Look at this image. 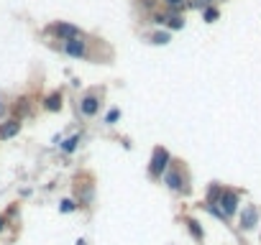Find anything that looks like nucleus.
Listing matches in <instances>:
<instances>
[{"mask_svg": "<svg viewBox=\"0 0 261 245\" xmlns=\"http://www.w3.org/2000/svg\"><path fill=\"white\" fill-rule=\"evenodd\" d=\"M202 16H205V21H207V23H213V21L218 18V11H215V8H205V13H202Z\"/></svg>", "mask_w": 261, "mask_h": 245, "instance_id": "2eb2a0df", "label": "nucleus"}, {"mask_svg": "<svg viewBox=\"0 0 261 245\" xmlns=\"http://www.w3.org/2000/svg\"><path fill=\"white\" fill-rule=\"evenodd\" d=\"M6 227V217H0V230H3Z\"/></svg>", "mask_w": 261, "mask_h": 245, "instance_id": "a211bd4d", "label": "nucleus"}, {"mask_svg": "<svg viewBox=\"0 0 261 245\" xmlns=\"http://www.w3.org/2000/svg\"><path fill=\"white\" fill-rule=\"evenodd\" d=\"M59 210H62V212H74V210H77V202H74V199H64V202L59 204Z\"/></svg>", "mask_w": 261, "mask_h": 245, "instance_id": "ddd939ff", "label": "nucleus"}, {"mask_svg": "<svg viewBox=\"0 0 261 245\" xmlns=\"http://www.w3.org/2000/svg\"><path fill=\"white\" fill-rule=\"evenodd\" d=\"M44 107H46L49 112H57V110H62V95H59V92L49 95V97H46V102H44Z\"/></svg>", "mask_w": 261, "mask_h": 245, "instance_id": "9d476101", "label": "nucleus"}, {"mask_svg": "<svg viewBox=\"0 0 261 245\" xmlns=\"http://www.w3.org/2000/svg\"><path fill=\"white\" fill-rule=\"evenodd\" d=\"M167 21H169V28H174V31H177V28H182V26H184V21H182V18H179V16H172V18H167Z\"/></svg>", "mask_w": 261, "mask_h": 245, "instance_id": "4468645a", "label": "nucleus"}, {"mask_svg": "<svg viewBox=\"0 0 261 245\" xmlns=\"http://www.w3.org/2000/svg\"><path fill=\"white\" fill-rule=\"evenodd\" d=\"M256 222H258V210L251 204V207H246L243 215H241V230H251Z\"/></svg>", "mask_w": 261, "mask_h": 245, "instance_id": "39448f33", "label": "nucleus"}, {"mask_svg": "<svg viewBox=\"0 0 261 245\" xmlns=\"http://www.w3.org/2000/svg\"><path fill=\"white\" fill-rule=\"evenodd\" d=\"M164 181H167L169 189H174V192L182 189V179H179V171H177V169H167V171H164Z\"/></svg>", "mask_w": 261, "mask_h": 245, "instance_id": "6e6552de", "label": "nucleus"}, {"mask_svg": "<svg viewBox=\"0 0 261 245\" xmlns=\"http://www.w3.org/2000/svg\"><path fill=\"white\" fill-rule=\"evenodd\" d=\"M18 131H21V122L18 120H6L3 126H0V141H8V138L18 136Z\"/></svg>", "mask_w": 261, "mask_h": 245, "instance_id": "423d86ee", "label": "nucleus"}, {"mask_svg": "<svg viewBox=\"0 0 261 245\" xmlns=\"http://www.w3.org/2000/svg\"><path fill=\"white\" fill-rule=\"evenodd\" d=\"M3 112H6V107H3V105H0V115H3Z\"/></svg>", "mask_w": 261, "mask_h": 245, "instance_id": "aec40b11", "label": "nucleus"}, {"mask_svg": "<svg viewBox=\"0 0 261 245\" xmlns=\"http://www.w3.org/2000/svg\"><path fill=\"white\" fill-rule=\"evenodd\" d=\"M187 230H190V235H192L197 242H202V240H205V232H202V227H200V222H197V220H192V217H190V220H187Z\"/></svg>", "mask_w": 261, "mask_h": 245, "instance_id": "1a4fd4ad", "label": "nucleus"}, {"mask_svg": "<svg viewBox=\"0 0 261 245\" xmlns=\"http://www.w3.org/2000/svg\"><path fill=\"white\" fill-rule=\"evenodd\" d=\"M54 31H57V36H62L64 41H69V38H82V31L74 26V23H64V21H59V23L54 26Z\"/></svg>", "mask_w": 261, "mask_h": 245, "instance_id": "7ed1b4c3", "label": "nucleus"}, {"mask_svg": "<svg viewBox=\"0 0 261 245\" xmlns=\"http://www.w3.org/2000/svg\"><path fill=\"white\" fill-rule=\"evenodd\" d=\"M169 161H172V156H169V151L167 148H154V156H151V163H148V176L151 179H162L164 176V171L169 169Z\"/></svg>", "mask_w": 261, "mask_h": 245, "instance_id": "f257e3e1", "label": "nucleus"}, {"mask_svg": "<svg viewBox=\"0 0 261 245\" xmlns=\"http://www.w3.org/2000/svg\"><path fill=\"white\" fill-rule=\"evenodd\" d=\"M154 44H159V46H164V44H169L172 41V36H169V31H159V33H154Z\"/></svg>", "mask_w": 261, "mask_h": 245, "instance_id": "f8f14e48", "label": "nucleus"}, {"mask_svg": "<svg viewBox=\"0 0 261 245\" xmlns=\"http://www.w3.org/2000/svg\"><path fill=\"white\" fill-rule=\"evenodd\" d=\"M64 51H67L69 56H74V59H82V56H85V51H87V46H85V41H82V38H69V41H67V46H64Z\"/></svg>", "mask_w": 261, "mask_h": 245, "instance_id": "20e7f679", "label": "nucleus"}, {"mask_svg": "<svg viewBox=\"0 0 261 245\" xmlns=\"http://www.w3.org/2000/svg\"><path fill=\"white\" fill-rule=\"evenodd\" d=\"M167 3H169V6H174V8H179V6H182V0H167Z\"/></svg>", "mask_w": 261, "mask_h": 245, "instance_id": "f3484780", "label": "nucleus"}, {"mask_svg": "<svg viewBox=\"0 0 261 245\" xmlns=\"http://www.w3.org/2000/svg\"><path fill=\"white\" fill-rule=\"evenodd\" d=\"M77 143H80V136H72V138H67V141L62 143V151H64V153H72L74 148H77Z\"/></svg>", "mask_w": 261, "mask_h": 245, "instance_id": "9b49d317", "label": "nucleus"}, {"mask_svg": "<svg viewBox=\"0 0 261 245\" xmlns=\"http://www.w3.org/2000/svg\"><path fill=\"white\" fill-rule=\"evenodd\" d=\"M80 110H82L85 115H90V117H92V115H97V110H100V100L90 95V97H85V100L80 102Z\"/></svg>", "mask_w": 261, "mask_h": 245, "instance_id": "0eeeda50", "label": "nucleus"}, {"mask_svg": "<svg viewBox=\"0 0 261 245\" xmlns=\"http://www.w3.org/2000/svg\"><path fill=\"white\" fill-rule=\"evenodd\" d=\"M77 245H87V242H85V240H77Z\"/></svg>", "mask_w": 261, "mask_h": 245, "instance_id": "6ab92c4d", "label": "nucleus"}, {"mask_svg": "<svg viewBox=\"0 0 261 245\" xmlns=\"http://www.w3.org/2000/svg\"><path fill=\"white\" fill-rule=\"evenodd\" d=\"M118 115H121L118 110H110V112H108V117H105V122H108V126H113V122L118 120Z\"/></svg>", "mask_w": 261, "mask_h": 245, "instance_id": "dca6fc26", "label": "nucleus"}, {"mask_svg": "<svg viewBox=\"0 0 261 245\" xmlns=\"http://www.w3.org/2000/svg\"><path fill=\"white\" fill-rule=\"evenodd\" d=\"M218 210L223 212V217H233L238 212V194L236 192H223L220 199H218Z\"/></svg>", "mask_w": 261, "mask_h": 245, "instance_id": "f03ea898", "label": "nucleus"}]
</instances>
